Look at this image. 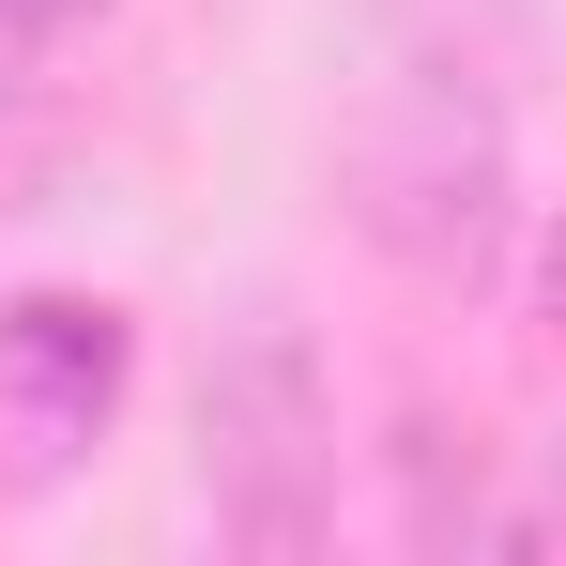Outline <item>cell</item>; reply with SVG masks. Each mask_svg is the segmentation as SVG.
I'll return each instance as SVG.
<instances>
[{
	"label": "cell",
	"instance_id": "cell-3",
	"mask_svg": "<svg viewBox=\"0 0 566 566\" xmlns=\"http://www.w3.org/2000/svg\"><path fill=\"white\" fill-rule=\"evenodd\" d=\"M138 382V322L107 291H15L0 306V490H46L123 429Z\"/></svg>",
	"mask_w": 566,
	"mask_h": 566
},
{
	"label": "cell",
	"instance_id": "cell-6",
	"mask_svg": "<svg viewBox=\"0 0 566 566\" xmlns=\"http://www.w3.org/2000/svg\"><path fill=\"white\" fill-rule=\"evenodd\" d=\"M536 306H552V337H566V214H552V245H536Z\"/></svg>",
	"mask_w": 566,
	"mask_h": 566
},
{
	"label": "cell",
	"instance_id": "cell-1",
	"mask_svg": "<svg viewBox=\"0 0 566 566\" xmlns=\"http://www.w3.org/2000/svg\"><path fill=\"white\" fill-rule=\"evenodd\" d=\"M353 230L429 291H474L505 261V107H490L474 62L398 46L368 77V107H353Z\"/></svg>",
	"mask_w": 566,
	"mask_h": 566
},
{
	"label": "cell",
	"instance_id": "cell-5",
	"mask_svg": "<svg viewBox=\"0 0 566 566\" xmlns=\"http://www.w3.org/2000/svg\"><path fill=\"white\" fill-rule=\"evenodd\" d=\"M107 0H0V46H62V31H93Z\"/></svg>",
	"mask_w": 566,
	"mask_h": 566
},
{
	"label": "cell",
	"instance_id": "cell-4",
	"mask_svg": "<svg viewBox=\"0 0 566 566\" xmlns=\"http://www.w3.org/2000/svg\"><path fill=\"white\" fill-rule=\"evenodd\" d=\"M46 185H62V107H46L15 62H0V214H31Z\"/></svg>",
	"mask_w": 566,
	"mask_h": 566
},
{
	"label": "cell",
	"instance_id": "cell-2",
	"mask_svg": "<svg viewBox=\"0 0 566 566\" xmlns=\"http://www.w3.org/2000/svg\"><path fill=\"white\" fill-rule=\"evenodd\" d=\"M199 490L230 552H322L337 521V398L291 322H245L199 382Z\"/></svg>",
	"mask_w": 566,
	"mask_h": 566
}]
</instances>
